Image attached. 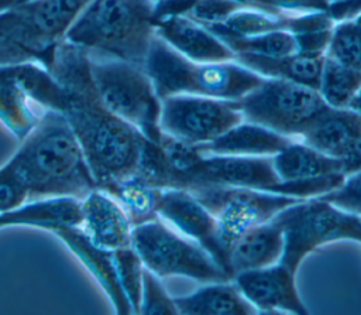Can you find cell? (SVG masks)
I'll return each mask as SVG.
<instances>
[{"mask_svg": "<svg viewBox=\"0 0 361 315\" xmlns=\"http://www.w3.org/2000/svg\"><path fill=\"white\" fill-rule=\"evenodd\" d=\"M192 184L243 186L285 195L283 182L274 170L272 157L200 154L182 188Z\"/></svg>", "mask_w": 361, "mask_h": 315, "instance_id": "12", "label": "cell"}, {"mask_svg": "<svg viewBox=\"0 0 361 315\" xmlns=\"http://www.w3.org/2000/svg\"><path fill=\"white\" fill-rule=\"evenodd\" d=\"M283 226L278 216L243 234L227 253L231 277L241 271L255 270L278 263L283 253Z\"/></svg>", "mask_w": 361, "mask_h": 315, "instance_id": "18", "label": "cell"}, {"mask_svg": "<svg viewBox=\"0 0 361 315\" xmlns=\"http://www.w3.org/2000/svg\"><path fill=\"white\" fill-rule=\"evenodd\" d=\"M182 315H252L257 309L245 299L233 280L207 283L192 294L173 298Z\"/></svg>", "mask_w": 361, "mask_h": 315, "instance_id": "22", "label": "cell"}, {"mask_svg": "<svg viewBox=\"0 0 361 315\" xmlns=\"http://www.w3.org/2000/svg\"><path fill=\"white\" fill-rule=\"evenodd\" d=\"M209 28V27H207ZM223 42L234 52L238 54H252L262 57H283L298 52L296 41L292 32L281 30L257 35H233L223 30L210 28Z\"/></svg>", "mask_w": 361, "mask_h": 315, "instance_id": "26", "label": "cell"}, {"mask_svg": "<svg viewBox=\"0 0 361 315\" xmlns=\"http://www.w3.org/2000/svg\"><path fill=\"white\" fill-rule=\"evenodd\" d=\"M247 6L243 0H196L185 16L209 27L223 24L231 14Z\"/></svg>", "mask_w": 361, "mask_h": 315, "instance_id": "31", "label": "cell"}, {"mask_svg": "<svg viewBox=\"0 0 361 315\" xmlns=\"http://www.w3.org/2000/svg\"><path fill=\"white\" fill-rule=\"evenodd\" d=\"M361 129V114L345 107H327L300 134L299 140L317 151L341 160Z\"/></svg>", "mask_w": 361, "mask_h": 315, "instance_id": "20", "label": "cell"}, {"mask_svg": "<svg viewBox=\"0 0 361 315\" xmlns=\"http://www.w3.org/2000/svg\"><path fill=\"white\" fill-rule=\"evenodd\" d=\"M89 57V71L103 105L134 126L145 138L159 143L161 106L154 83L144 66L121 59Z\"/></svg>", "mask_w": 361, "mask_h": 315, "instance_id": "6", "label": "cell"}, {"mask_svg": "<svg viewBox=\"0 0 361 315\" xmlns=\"http://www.w3.org/2000/svg\"><path fill=\"white\" fill-rule=\"evenodd\" d=\"M360 86L361 71L344 66L324 55L319 93L327 106L336 109L348 107Z\"/></svg>", "mask_w": 361, "mask_h": 315, "instance_id": "27", "label": "cell"}, {"mask_svg": "<svg viewBox=\"0 0 361 315\" xmlns=\"http://www.w3.org/2000/svg\"><path fill=\"white\" fill-rule=\"evenodd\" d=\"M155 34L180 55L196 62L234 61V52L210 28L188 16H173L155 23Z\"/></svg>", "mask_w": 361, "mask_h": 315, "instance_id": "16", "label": "cell"}, {"mask_svg": "<svg viewBox=\"0 0 361 315\" xmlns=\"http://www.w3.org/2000/svg\"><path fill=\"white\" fill-rule=\"evenodd\" d=\"M55 236L82 261L87 271L96 278L99 285L110 299L116 314H133L117 275L113 251L96 246L79 226H69L52 230Z\"/></svg>", "mask_w": 361, "mask_h": 315, "instance_id": "17", "label": "cell"}, {"mask_svg": "<svg viewBox=\"0 0 361 315\" xmlns=\"http://www.w3.org/2000/svg\"><path fill=\"white\" fill-rule=\"evenodd\" d=\"M17 65H10L7 73L0 78V121L21 141L38 123L30 105V96L16 81Z\"/></svg>", "mask_w": 361, "mask_h": 315, "instance_id": "24", "label": "cell"}, {"mask_svg": "<svg viewBox=\"0 0 361 315\" xmlns=\"http://www.w3.org/2000/svg\"><path fill=\"white\" fill-rule=\"evenodd\" d=\"M234 61L254 71L262 78L290 81L319 90L324 55L312 57L295 52L283 57H262L238 54L235 55Z\"/></svg>", "mask_w": 361, "mask_h": 315, "instance_id": "23", "label": "cell"}, {"mask_svg": "<svg viewBox=\"0 0 361 315\" xmlns=\"http://www.w3.org/2000/svg\"><path fill=\"white\" fill-rule=\"evenodd\" d=\"M144 69L161 97L196 95L224 100H238L262 82V76L237 61L196 62L154 35Z\"/></svg>", "mask_w": 361, "mask_h": 315, "instance_id": "4", "label": "cell"}, {"mask_svg": "<svg viewBox=\"0 0 361 315\" xmlns=\"http://www.w3.org/2000/svg\"><path fill=\"white\" fill-rule=\"evenodd\" d=\"M344 175H351L361 171V129L353 138L350 147L341 158Z\"/></svg>", "mask_w": 361, "mask_h": 315, "instance_id": "35", "label": "cell"}, {"mask_svg": "<svg viewBox=\"0 0 361 315\" xmlns=\"http://www.w3.org/2000/svg\"><path fill=\"white\" fill-rule=\"evenodd\" d=\"M354 18H355V20H357V21L361 24V11H360V13H358V14H357Z\"/></svg>", "mask_w": 361, "mask_h": 315, "instance_id": "38", "label": "cell"}, {"mask_svg": "<svg viewBox=\"0 0 361 315\" xmlns=\"http://www.w3.org/2000/svg\"><path fill=\"white\" fill-rule=\"evenodd\" d=\"M79 227L99 247L117 250L131 244V223L120 203L104 189L94 188L80 199Z\"/></svg>", "mask_w": 361, "mask_h": 315, "instance_id": "15", "label": "cell"}, {"mask_svg": "<svg viewBox=\"0 0 361 315\" xmlns=\"http://www.w3.org/2000/svg\"><path fill=\"white\" fill-rule=\"evenodd\" d=\"M292 140L261 124L243 120L228 129L216 140L196 145L199 153L214 155L272 157L286 147Z\"/></svg>", "mask_w": 361, "mask_h": 315, "instance_id": "19", "label": "cell"}, {"mask_svg": "<svg viewBox=\"0 0 361 315\" xmlns=\"http://www.w3.org/2000/svg\"><path fill=\"white\" fill-rule=\"evenodd\" d=\"M326 57L344 66L361 71V24L355 18L334 23Z\"/></svg>", "mask_w": 361, "mask_h": 315, "instance_id": "28", "label": "cell"}, {"mask_svg": "<svg viewBox=\"0 0 361 315\" xmlns=\"http://www.w3.org/2000/svg\"><path fill=\"white\" fill-rule=\"evenodd\" d=\"M25 225V212L21 206H17L11 210L0 212V229L11 226H24Z\"/></svg>", "mask_w": 361, "mask_h": 315, "instance_id": "36", "label": "cell"}, {"mask_svg": "<svg viewBox=\"0 0 361 315\" xmlns=\"http://www.w3.org/2000/svg\"><path fill=\"white\" fill-rule=\"evenodd\" d=\"M295 275L296 271L278 261L268 267L241 271L233 281L257 312L306 314Z\"/></svg>", "mask_w": 361, "mask_h": 315, "instance_id": "14", "label": "cell"}, {"mask_svg": "<svg viewBox=\"0 0 361 315\" xmlns=\"http://www.w3.org/2000/svg\"><path fill=\"white\" fill-rule=\"evenodd\" d=\"M131 246L142 266L159 278L186 277L203 284L233 280L202 244L159 218L133 226Z\"/></svg>", "mask_w": 361, "mask_h": 315, "instance_id": "7", "label": "cell"}, {"mask_svg": "<svg viewBox=\"0 0 361 315\" xmlns=\"http://www.w3.org/2000/svg\"><path fill=\"white\" fill-rule=\"evenodd\" d=\"M322 198L348 213L361 216V171L347 175L337 188Z\"/></svg>", "mask_w": 361, "mask_h": 315, "instance_id": "32", "label": "cell"}, {"mask_svg": "<svg viewBox=\"0 0 361 315\" xmlns=\"http://www.w3.org/2000/svg\"><path fill=\"white\" fill-rule=\"evenodd\" d=\"M28 199L27 191L8 165L6 162L0 168V212L11 210L23 205Z\"/></svg>", "mask_w": 361, "mask_h": 315, "instance_id": "33", "label": "cell"}, {"mask_svg": "<svg viewBox=\"0 0 361 315\" xmlns=\"http://www.w3.org/2000/svg\"><path fill=\"white\" fill-rule=\"evenodd\" d=\"M348 109H351V110H354V112L361 114V86L357 90V93L354 95V97L351 99V102L348 105Z\"/></svg>", "mask_w": 361, "mask_h": 315, "instance_id": "37", "label": "cell"}, {"mask_svg": "<svg viewBox=\"0 0 361 315\" xmlns=\"http://www.w3.org/2000/svg\"><path fill=\"white\" fill-rule=\"evenodd\" d=\"M283 226V253L279 263L296 271L303 258L319 247L353 240L361 243V216L348 213L322 196L302 199L281 210Z\"/></svg>", "mask_w": 361, "mask_h": 315, "instance_id": "8", "label": "cell"}, {"mask_svg": "<svg viewBox=\"0 0 361 315\" xmlns=\"http://www.w3.org/2000/svg\"><path fill=\"white\" fill-rule=\"evenodd\" d=\"M235 105L244 120L295 140L329 107L317 89L274 78H264Z\"/></svg>", "mask_w": 361, "mask_h": 315, "instance_id": "9", "label": "cell"}, {"mask_svg": "<svg viewBox=\"0 0 361 315\" xmlns=\"http://www.w3.org/2000/svg\"><path fill=\"white\" fill-rule=\"evenodd\" d=\"M104 191L120 203L131 226H137L158 218L157 205L162 188L152 186L141 178L131 175L110 185Z\"/></svg>", "mask_w": 361, "mask_h": 315, "instance_id": "25", "label": "cell"}, {"mask_svg": "<svg viewBox=\"0 0 361 315\" xmlns=\"http://www.w3.org/2000/svg\"><path fill=\"white\" fill-rule=\"evenodd\" d=\"M111 251L121 290L130 302L133 314H138L144 266L131 244Z\"/></svg>", "mask_w": 361, "mask_h": 315, "instance_id": "29", "label": "cell"}, {"mask_svg": "<svg viewBox=\"0 0 361 315\" xmlns=\"http://www.w3.org/2000/svg\"><path fill=\"white\" fill-rule=\"evenodd\" d=\"M331 28H316V30H305L295 32L296 49L299 54L312 55V57H322L326 55V49L330 42Z\"/></svg>", "mask_w": 361, "mask_h": 315, "instance_id": "34", "label": "cell"}, {"mask_svg": "<svg viewBox=\"0 0 361 315\" xmlns=\"http://www.w3.org/2000/svg\"><path fill=\"white\" fill-rule=\"evenodd\" d=\"M48 71L63 90L61 113L82 147L97 188L107 189L131 177L145 137L103 105L90 76L87 52L63 40Z\"/></svg>", "mask_w": 361, "mask_h": 315, "instance_id": "1", "label": "cell"}, {"mask_svg": "<svg viewBox=\"0 0 361 315\" xmlns=\"http://www.w3.org/2000/svg\"><path fill=\"white\" fill-rule=\"evenodd\" d=\"M244 117L235 100L196 95H173L162 99L161 131L193 145L210 143Z\"/></svg>", "mask_w": 361, "mask_h": 315, "instance_id": "11", "label": "cell"}, {"mask_svg": "<svg viewBox=\"0 0 361 315\" xmlns=\"http://www.w3.org/2000/svg\"><path fill=\"white\" fill-rule=\"evenodd\" d=\"M144 315H175L178 314L173 298L166 292L161 278L144 267L140 312Z\"/></svg>", "mask_w": 361, "mask_h": 315, "instance_id": "30", "label": "cell"}, {"mask_svg": "<svg viewBox=\"0 0 361 315\" xmlns=\"http://www.w3.org/2000/svg\"><path fill=\"white\" fill-rule=\"evenodd\" d=\"M157 215L180 234L202 244L231 277L227 253L217 240L216 219L190 191L186 188H162Z\"/></svg>", "mask_w": 361, "mask_h": 315, "instance_id": "13", "label": "cell"}, {"mask_svg": "<svg viewBox=\"0 0 361 315\" xmlns=\"http://www.w3.org/2000/svg\"><path fill=\"white\" fill-rule=\"evenodd\" d=\"M25 1H32V0H17L16 3H25Z\"/></svg>", "mask_w": 361, "mask_h": 315, "instance_id": "39", "label": "cell"}, {"mask_svg": "<svg viewBox=\"0 0 361 315\" xmlns=\"http://www.w3.org/2000/svg\"><path fill=\"white\" fill-rule=\"evenodd\" d=\"M90 0H32L0 11V66L37 62L49 69L56 47Z\"/></svg>", "mask_w": 361, "mask_h": 315, "instance_id": "5", "label": "cell"}, {"mask_svg": "<svg viewBox=\"0 0 361 315\" xmlns=\"http://www.w3.org/2000/svg\"><path fill=\"white\" fill-rule=\"evenodd\" d=\"M155 0H90L65 40L90 55L144 66L155 35Z\"/></svg>", "mask_w": 361, "mask_h": 315, "instance_id": "3", "label": "cell"}, {"mask_svg": "<svg viewBox=\"0 0 361 315\" xmlns=\"http://www.w3.org/2000/svg\"><path fill=\"white\" fill-rule=\"evenodd\" d=\"M186 189L216 219L217 240L226 253L248 230L302 201L282 194L217 184H192Z\"/></svg>", "mask_w": 361, "mask_h": 315, "instance_id": "10", "label": "cell"}, {"mask_svg": "<svg viewBox=\"0 0 361 315\" xmlns=\"http://www.w3.org/2000/svg\"><path fill=\"white\" fill-rule=\"evenodd\" d=\"M272 165L281 182H302L344 175L341 160L329 157L300 140H292L272 155Z\"/></svg>", "mask_w": 361, "mask_h": 315, "instance_id": "21", "label": "cell"}, {"mask_svg": "<svg viewBox=\"0 0 361 315\" xmlns=\"http://www.w3.org/2000/svg\"><path fill=\"white\" fill-rule=\"evenodd\" d=\"M28 198L82 199L97 188L82 147L65 116L49 110L7 161Z\"/></svg>", "mask_w": 361, "mask_h": 315, "instance_id": "2", "label": "cell"}]
</instances>
